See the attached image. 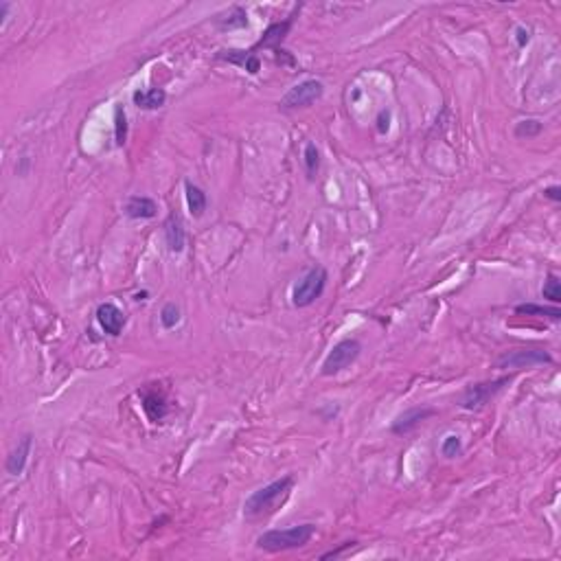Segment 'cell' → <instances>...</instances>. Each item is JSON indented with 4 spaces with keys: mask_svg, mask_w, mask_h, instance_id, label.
I'll return each mask as SVG.
<instances>
[{
    "mask_svg": "<svg viewBox=\"0 0 561 561\" xmlns=\"http://www.w3.org/2000/svg\"><path fill=\"white\" fill-rule=\"evenodd\" d=\"M7 13H9V3H5V0H0V22H5Z\"/></svg>",
    "mask_w": 561,
    "mask_h": 561,
    "instance_id": "29",
    "label": "cell"
},
{
    "mask_svg": "<svg viewBox=\"0 0 561 561\" xmlns=\"http://www.w3.org/2000/svg\"><path fill=\"white\" fill-rule=\"evenodd\" d=\"M165 241L169 253H183L187 245V233H185V224L178 213H169L165 219Z\"/></svg>",
    "mask_w": 561,
    "mask_h": 561,
    "instance_id": "10",
    "label": "cell"
},
{
    "mask_svg": "<svg viewBox=\"0 0 561 561\" xmlns=\"http://www.w3.org/2000/svg\"><path fill=\"white\" fill-rule=\"evenodd\" d=\"M132 101L141 110H158L167 101V93L163 88H149V91H137L132 95Z\"/></svg>",
    "mask_w": 561,
    "mask_h": 561,
    "instance_id": "16",
    "label": "cell"
},
{
    "mask_svg": "<svg viewBox=\"0 0 561 561\" xmlns=\"http://www.w3.org/2000/svg\"><path fill=\"white\" fill-rule=\"evenodd\" d=\"M313 535H316V526L313 524H299V526H289V528L265 531L263 535L257 537V546L267 553L294 550V548L307 546Z\"/></svg>",
    "mask_w": 561,
    "mask_h": 561,
    "instance_id": "1",
    "label": "cell"
},
{
    "mask_svg": "<svg viewBox=\"0 0 561 561\" xmlns=\"http://www.w3.org/2000/svg\"><path fill=\"white\" fill-rule=\"evenodd\" d=\"M327 279L329 277L323 265L311 267V270L294 285V289H291V303H294V307H309L316 303L327 287Z\"/></svg>",
    "mask_w": 561,
    "mask_h": 561,
    "instance_id": "3",
    "label": "cell"
},
{
    "mask_svg": "<svg viewBox=\"0 0 561 561\" xmlns=\"http://www.w3.org/2000/svg\"><path fill=\"white\" fill-rule=\"evenodd\" d=\"M161 323L165 329H173L178 323H180V307L175 303H167L161 311Z\"/></svg>",
    "mask_w": 561,
    "mask_h": 561,
    "instance_id": "24",
    "label": "cell"
},
{
    "mask_svg": "<svg viewBox=\"0 0 561 561\" xmlns=\"http://www.w3.org/2000/svg\"><path fill=\"white\" fill-rule=\"evenodd\" d=\"M507 384H509V377H500V379H493V381H480V384L467 386L465 393L461 395V401H458L461 408H465V410L482 408L485 403H489Z\"/></svg>",
    "mask_w": 561,
    "mask_h": 561,
    "instance_id": "5",
    "label": "cell"
},
{
    "mask_svg": "<svg viewBox=\"0 0 561 561\" xmlns=\"http://www.w3.org/2000/svg\"><path fill=\"white\" fill-rule=\"evenodd\" d=\"M158 211L156 207V202L151 197H145V195H132L127 197L125 207H123V213L129 217V219H151Z\"/></svg>",
    "mask_w": 561,
    "mask_h": 561,
    "instance_id": "13",
    "label": "cell"
},
{
    "mask_svg": "<svg viewBox=\"0 0 561 561\" xmlns=\"http://www.w3.org/2000/svg\"><path fill=\"white\" fill-rule=\"evenodd\" d=\"M515 35H518V44H520V47H526L528 40H531V33H528V29H524V27H518V29H515Z\"/></svg>",
    "mask_w": 561,
    "mask_h": 561,
    "instance_id": "27",
    "label": "cell"
},
{
    "mask_svg": "<svg viewBox=\"0 0 561 561\" xmlns=\"http://www.w3.org/2000/svg\"><path fill=\"white\" fill-rule=\"evenodd\" d=\"M219 27L221 29H241V27H248V16L241 7H235L233 9V16H229V20H219Z\"/></svg>",
    "mask_w": 561,
    "mask_h": 561,
    "instance_id": "23",
    "label": "cell"
},
{
    "mask_svg": "<svg viewBox=\"0 0 561 561\" xmlns=\"http://www.w3.org/2000/svg\"><path fill=\"white\" fill-rule=\"evenodd\" d=\"M353 544L355 542H345L340 548H335V550H329V553H325V555H320V559H338L345 550H351L353 548Z\"/></svg>",
    "mask_w": 561,
    "mask_h": 561,
    "instance_id": "26",
    "label": "cell"
},
{
    "mask_svg": "<svg viewBox=\"0 0 561 561\" xmlns=\"http://www.w3.org/2000/svg\"><path fill=\"white\" fill-rule=\"evenodd\" d=\"M291 485H294V478L283 476V478H279V480H274L270 485L257 489L253 496L245 500L243 513L248 515V518H259V515H265V513L274 511V507L287 498Z\"/></svg>",
    "mask_w": 561,
    "mask_h": 561,
    "instance_id": "2",
    "label": "cell"
},
{
    "mask_svg": "<svg viewBox=\"0 0 561 561\" xmlns=\"http://www.w3.org/2000/svg\"><path fill=\"white\" fill-rule=\"evenodd\" d=\"M360 351H362V345L357 342L355 338H347V340H340L335 345L329 355L325 357L323 362V369L320 373L325 377H331V375H338L340 371H345L347 366H351L357 357H360Z\"/></svg>",
    "mask_w": 561,
    "mask_h": 561,
    "instance_id": "4",
    "label": "cell"
},
{
    "mask_svg": "<svg viewBox=\"0 0 561 561\" xmlns=\"http://www.w3.org/2000/svg\"><path fill=\"white\" fill-rule=\"evenodd\" d=\"M542 296L548 299L555 305L561 301V283H559V279L555 274H548V279H546V283L542 287Z\"/></svg>",
    "mask_w": 561,
    "mask_h": 561,
    "instance_id": "25",
    "label": "cell"
},
{
    "mask_svg": "<svg viewBox=\"0 0 561 561\" xmlns=\"http://www.w3.org/2000/svg\"><path fill=\"white\" fill-rule=\"evenodd\" d=\"M31 447H33V436L31 434H25L18 445L11 450V454L7 456V474L9 476H20L22 471L27 467V461H29V454H31Z\"/></svg>",
    "mask_w": 561,
    "mask_h": 561,
    "instance_id": "11",
    "label": "cell"
},
{
    "mask_svg": "<svg viewBox=\"0 0 561 561\" xmlns=\"http://www.w3.org/2000/svg\"><path fill=\"white\" fill-rule=\"evenodd\" d=\"M291 22H294V16H289L287 20H283V22H274V25H270L267 27L265 31H263V37L255 44V47L250 49L255 55H257V51L259 49H277L279 44L283 42V37L287 35V31H289V27H291Z\"/></svg>",
    "mask_w": 561,
    "mask_h": 561,
    "instance_id": "12",
    "label": "cell"
},
{
    "mask_svg": "<svg viewBox=\"0 0 561 561\" xmlns=\"http://www.w3.org/2000/svg\"><path fill=\"white\" fill-rule=\"evenodd\" d=\"M217 59L237 64V66H241V69L248 71L250 75L259 73V69H261V62H259V57L253 51H219Z\"/></svg>",
    "mask_w": 561,
    "mask_h": 561,
    "instance_id": "15",
    "label": "cell"
},
{
    "mask_svg": "<svg viewBox=\"0 0 561 561\" xmlns=\"http://www.w3.org/2000/svg\"><path fill=\"white\" fill-rule=\"evenodd\" d=\"M97 323L101 325V329L108 333V335H121L127 318H125V313L115 305V303H101L97 307Z\"/></svg>",
    "mask_w": 561,
    "mask_h": 561,
    "instance_id": "8",
    "label": "cell"
},
{
    "mask_svg": "<svg viewBox=\"0 0 561 561\" xmlns=\"http://www.w3.org/2000/svg\"><path fill=\"white\" fill-rule=\"evenodd\" d=\"M325 95V86L318 79H305L296 83L294 88H289L285 97L281 99V105L285 110H296V108H309L311 103H316Z\"/></svg>",
    "mask_w": 561,
    "mask_h": 561,
    "instance_id": "6",
    "label": "cell"
},
{
    "mask_svg": "<svg viewBox=\"0 0 561 561\" xmlns=\"http://www.w3.org/2000/svg\"><path fill=\"white\" fill-rule=\"evenodd\" d=\"M143 399V410L147 412V417L151 421H161L167 415V403H165V395L158 388H147L141 393Z\"/></svg>",
    "mask_w": 561,
    "mask_h": 561,
    "instance_id": "14",
    "label": "cell"
},
{
    "mask_svg": "<svg viewBox=\"0 0 561 561\" xmlns=\"http://www.w3.org/2000/svg\"><path fill=\"white\" fill-rule=\"evenodd\" d=\"M115 139H117V145H125L127 141V117L121 105L115 108Z\"/></svg>",
    "mask_w": 561,
    "mask_h": 561,
    "instance_id": "20",
    "label": "cell"
},
{
    "mask_svg": "<svg viewBox=\"0 0 561 561\" xmlns=\"http://www.w3.org/2000/svg\"><path fill=\"white\" fill-rule=\"evenodd\" d=\"M303 156H305V169H307V175L313 178V175H316V171H318V167H320V154H318L316 145H313V143H307Z\"/></svg>",
    "mask_w": 561,
    "mask_h": 561,
    "instance_id": "21",
    "label": "cell"
},
{
    "mask_svg": "<svg viewBox=\"0 0 561 561\" xmlns=\"http://www.w3.org/2000/svg\"><path fill=\"white\" fill-rule=\"evenodd\" d=\"M550 362H553L550 353L542 349H515L498 357V369H533Z\"/></svg>",
    "mask_w": 561,
    "mask_h": 561,
    "instance_id": "7",
    "label": "cell"
},
{
    "mask_svg": "<svg viewBox=\"0 0 561 561\" xmlns=\"http://www.w3.org/2000/svg\"><path fill=\"white\" fill-rule=\"evenodd\" d=\"M436 410L430 408V406H417V408H408L406 412H401L395 421H393V432L395 434H408L412 432L415 428H419V425L425 421V419H430L434 417Z\"/></svg>",
    "mask_w": 561,
    "mask_h": 561,
    "instance_id": "9",
    "label": "cell"
},
{
    "mask_svg": "<svg viewBox=\"0 0 561 561\" xmlns=\"http://www.w3.org/2000/svg\"><path fill=\"white\" fill-rule=\"evenodd\" d=\"M515 313H520V316H542V318H550V320L561 318V311L557 307H542V305H535V303L518 305L515 307Z\"/></svg>",
    "mask_w": 561,
    "mask_h": 561,
    "instance_id": "18",
    "label": "cell"
},
{
    "mask_svg": "<svg viewBox=\"0 0 561 561\" xmlns=\"http://www.w3.org/2000/svg\"><path fill=\"white\" fill-rule=\"evenodd\" d=\"M544 195H546L548 199H553V202H561V187H548V189L544 191Z\"/></svg>",
    "mask_w": 561,
    "mask_h": 561,
    "instance_id": "28",
    "label": "cell"
},
{
    "mask_svg": "<svg viewBox=\"0 0 561 561\" xmlns=\"http://www.w3.org/2000/svg\"><path fill=\"white\" fill-rule=\"evenodd\" d=\"M542 129H544V123L535 121V119H526V121H520L518 125H515V137H518V139H533Z\"/></svg>",
    "mask_w": 561,
    "mask_h": 561,
    "instance_id": "19",
    "label": "cell"
},
{
    "mask_svg": "<svg viewBox=\"0 0 561 561\" xmlns=\"http://www.w3.org/2000/svg\"><path fill=\"white\" fill-rule=\"evenodd\" d=\"M145 296H147V291H141V294H137V301H145Z\"/></svg>",
    "mask_w": 561,
    "mask_h": 561,
    "instance_id": "30",
    "label": "cell"
},
{
    "mask_svg": "<svg viewBox=\"0 0 561 561\" xmlns=\"http://www.w3.org/2000/svg\"><path fill=\"white\" fill-rule=\"evenodd\" d=\"M461 452H463V441H461V436H456V434L445 436V441L441 445V454L445 458H456V456H461Z\"/></svg>",
    "mask_w": 561,
    "mask_h": 561,
    "instance_id": "22",
    "label": "cell"
},
{
    "mask_svg": "<svg viewBox=\"0 0 561 561\" xmlns=\"http://www.w3.org/2000/svg\"><path fill=\"white\" fill-rule=\"evenodd\" d=\"M185 195H187V207H189V213L193 215V217H202L204 215V211H207V207H209V197H207V193L202 191L197 185H193V183H187L185 185Z\"/></svg>",
    "mask_w": 561,
    "mask_h": 561,
    "instance_id": "17",
    "label": "cell"
}]
</instances>
